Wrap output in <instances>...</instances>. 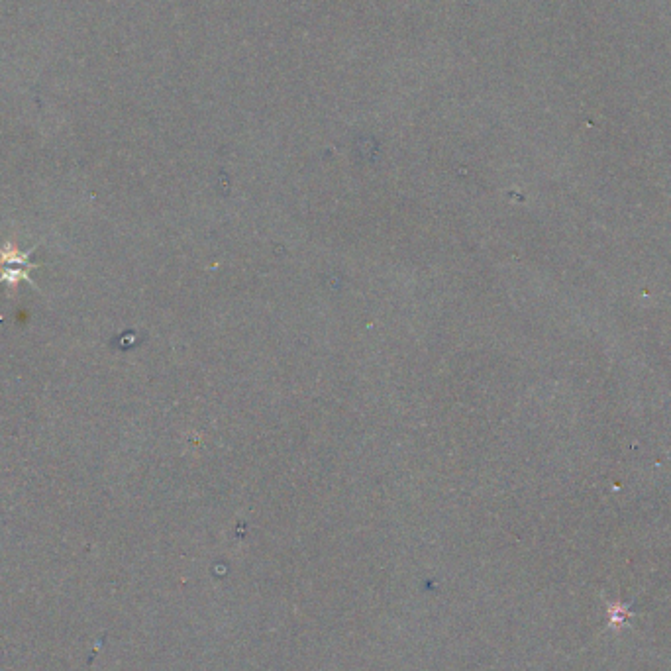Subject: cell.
Returning a JSON list of instances; mask_svg holds the SVG:
<instances>
[{"label": "cell", "instance_id": "1", "mask_svg": "<svg viewBox=\"0 0 671 671\" xmlns=\"http://www.w3.org/2000/svg\"><path fill=\"white\" fill-rule=\"evenodd\" d=\"M12 258L14 259H10V256H4L2 259H4V261H8V259H10V261H16L18 265H22V263H26V259L24 258H28V256H22V258H20V256H16V252H14V256H12ZM18 277H26V279H28V275H26V273H24L20 267H12V269H4V271H2V279H8V283H10V285H16Z\"/></svg>", "mask_w": 671, "mask_h": 671}]
</instances>
